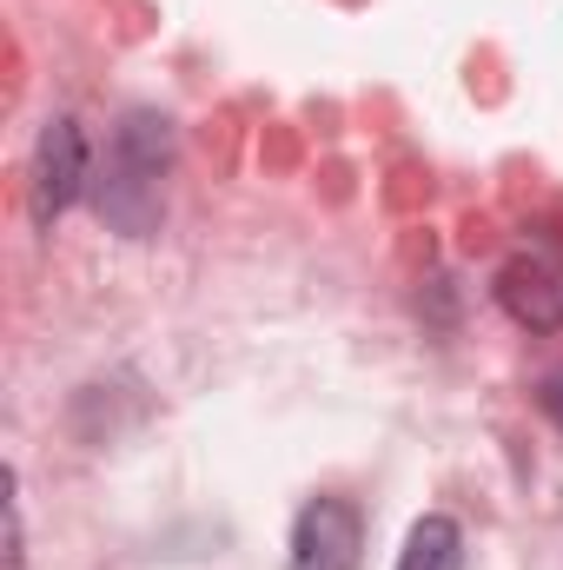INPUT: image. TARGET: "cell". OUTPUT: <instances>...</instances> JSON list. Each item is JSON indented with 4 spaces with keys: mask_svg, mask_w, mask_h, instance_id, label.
<instances>
[{
    "mask_svg": "<svg viewBox=\"0 0 563 570\" xmlns=\"http://www.w3.org/2000/svg\"><path fill=\"white\" fill-rule=\"evenodd\" d=\"M497 305L531 325V332H557L563 325V253L557 246H524L504 259L497 273Z\"/></svg>",
    "mask_w": 563,
    "mask_h": 570,
    "instance_id": "3",
    "label": "cell"
},
{
    "mask_svg": "<svg viewBox=\"0 0 563 570\" xmlns=\"http://www.w3.org/2000/svg\"><path fill=\"white\" fill-rule=\"evenodd\" d=\"M166 166H172V120L159 114H127L113 127L107 146V166L93 179V199L107 213V226H120L127 239H146L159 226V186H166Z\"/></svg>",
    "mask_w": 563,
    "mask_h": 570,
    "instance_id": "1",
    "label": "cell"
},
{
    "mask_svg": "<svg viewBox=\"0 0 563 570\" xmlns=\"http://www.w3.org/2000/svg\"><path fill=\"white\" fill-rule=\"evenodd\" d=\"M537 405L551 412V425H563V372H551V379H544V392H537Z\"/></svg>",
    "mask_w": 563,
    "mask_h": 570,
    "instance_id": "6",
    "label": "cell"
},
{
    "mask_svg": "<svg viewBox=\"0 0 563 570\" xmlns=\"http://www.w3.org/2000/svg\"><path fill=\"white\" fill-rule=\"evenodd\" d=\"M398 570H464V531L444 511L418 518L412 538H405V551H398Z\"/></svg>",
    "mask_w": 563,
    "mask_h": 570,
    "instance_id": "5",
    "label": "cell"
},
{
    "mask_svg": "<svg viewBox=\"0 0 563 570\" xmlns=\"http://www.w3.org/2000/svg\"><path fill=\"white\" fill-rule=\"evenodd\" d=\"M365 551V518L352 498H312L292 518V570H358Z\"/></svg>",
    "mask_w": 563,
    "mask_h": 570,
    "instance_id": "2",
    "label": "cell"
},
{
    "mask_svg": "<svg viewBox=\"0 0 563 570\" xmlns=\"http://www.w3.org/2000/svg\"><path fill=\"white\" fill-rule=\"evenodd\" d=\"M87 193V134L73 120H47L33 146V219L53 226Z\"/></svg>",
    "mask_w": 563,
    "mask_h": 570,
    "instance_id": "4",
    "label": "cell"
}]
</instances>
